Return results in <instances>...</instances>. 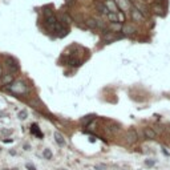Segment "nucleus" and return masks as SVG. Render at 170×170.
<instances>
[{
    "label": "nucleus",
    "mask_w": 170,
    "mask_h": 170,
    "mask_svg": "<svg viewBox=\"0 0 170 170\" xmlns=\"http://www.w3.org/2000/svg\"><path fill=\"white\" fill-rule=\"evenodd\" d=\"M108 16H109L110 20H113V23H118V17H117V15H114V13H108Z\"/></svg>",
    "instance_id": "aec40b11"
},
{
    "label": "nucleus",
    "mask_w": 170,
    "mask_h": 170,
    "mask_svg": "<svg viewBox=\"0 0 170 170\" xmlns=\"http://www.w3.org/2000/svg\"><path fill=\"white\" fill-rule=\"evenodd\" d=\"M25 168L28 169V170H37L35 168V165H33V163H31V162H28V163H25Z\"/></svg>",
    "instance_id": "5701e85b"
},
{
    "label": "nucleus",
    "mask_w": 170,
    "mask_h": 170,
    "mask_svg": "<svg viewBox=\"0 0 170 170\" xmlns=\"http://www.w3.org/2000/svg\"><path fill=\"white\" fill-rule=\"evenodd\" d=\"M1 76H3V70H1V67H0V79H1Z\"/></svg>",
    "instance_id": "c85d7f7f"
},
{
    "label": "nucleus",
    "mask_w": 170,
    "mask_h": 170,
    "mask_svg": "<svg viewBox=\"0 0 170 170\" xmlns=\"http://www.w3.org/2000/svg\"><path fill=\"white\" fill-rule=\"evenodd\" d=\"M96 169H98V170H104V169H106V166H105V165H97V166H96Z\"/></svg>",
    "instance_id": "a878e982"
},
{
    "label": "nucleus",
    "mask_w": 170,
    "mask_h": 170,
    "mask_svg": "<svg viewBox=\"0 0 170 170\" xmlns=\"http://www.w3.org/2000/svg\"><path fill=\"white\" fill-rule=\"evenodd\" d=\"M58 21H61V23H63V25H67V24H69V23H70V17L68 16L67 13H61ZM61 23H60V24H61Z\"/></svg>",
    "instance_id": "9b49d317"
},
{
    "label": "nucleus",
    "mask_w": 170,
    "mask_h": 170,
    "mask_svg": "<svg viewBox=\"0 0 170 170\" xmlns=\"http://www.w3.org/2000/svg\"><path fill=\"white\" fill-rule=\"evenodd\" d=\"M156 162H157L156 160H145V165H146L148 168H151V166H154V165H156Z\"/></svg>",
    "instance_id": "a211bd4d"
},
{
    "label": "nucleus",
    "mask_w": 170,
    "mask_h": 170,
    "mask_svg": "<svg viewBox=\"0 0 170 170\" xmlns=\"http://www.w3.org/2000/svg\"><path fill=\"white\" fill-rule=\"evenodd\" d=\"M24 149H25V150H29V145H24Z\"/></svg>",
    "instance_id": "cd10ccee"
},
{
    "label": "nucleus",
    "mask_w": 170,
    "mask_h": 170,
    "mask_svg": "<svg viewBox=\"0 0 170 170\" xmlns=\"http://www.w3.org/2000/svg\"><path fill=\"white\" fill-rule=\"evenodd\" d=\"M96 8H97V11L100 12V13H103V15H108V13H109V10H108V7L104 4V3L97 1V3H96Z\"/></svg>",
    "instance_id": "39448f33"
},
{
    "label": "nucleus",
    "mask_w": 170,
    "mask_h": 170,
    "mask_svg": "<svg viewBox=\"0 0 170 170\" xmlns=\"http://www.w3.org/2000/svg\"><path fill=\"white\" fill-rule=\"evenodd\" d=\"M154 1H156L157 4H158V5H165L166 0H154Z\"/></svg>",
    "instance_id": "393cba45"
},
{
    "label": "nucleus",
    "mask_w": 170,
    "mask_h": 170,
    "mask_svg": "<svg viewBox=\"0 0 170 170\" xmlns=\"http://www.w3.org/2000/svg\"><path fill=\"white\" fill-rule=\"evenodd\" d=\"M31 132H32V134H35V136H39V138H43V133L40 132L39 126L36 125V124H33V125L31 126Z\"/></svg>",
    "instance_id": "9d476101"
},
{
    "label": "nucleus",
    "mask_w": 170,
    "mask_h": 170,
    "mask_svg": "<svg viewBox=\"0 0 170 170\" xmlns=\"http://www.w3.org/2000/svg\"><path fill=\"white\" fill-rule=\"evenodd\" d=\"M116 3H117V5H118V7L122 8V10H129V8H132L129 0H116Z\"/></svg>",
    "instance_id": "1a4fd4ad"
},
{
    "label": "nucleus",
    "mask_w": 170,
    "mask_h": 170,
    "mask_svg": "<svg viewBox=\"0 0 170 170\" xmlns=\"http://www.w3.org/2000/svg\"><path fill=\"white\" fill-rule=\"evenodd\" d=\"M58 170H65V169H58Z\"/></svg>",
    "instance_id": "473e14b6"
},
{
    "label": "nucleus",
    "mask_w": 170,
    "mask_h": 170,
    "mask_svg": "<svg viewBox=\"0 0 170 170\" xmlns=\"http://www.w3.org/2000/svg\"><path fill=\"white\" fill-rule=\"evenodd\" d=\"M162 153H163V154H165V156H170V154L168 153V150H166V149H165V148H162Z\"/></svg>",
    "instance_id": "bb28decb"
},
{
    "label": "nucleus",
    "mask_w": 170,
    "mask_h": 170,
    "mask_svg": "<svg viewBox=\"0 0 170 170\" xmlns=\"http://www.w3.org/2000/svg\"><path fill=\"white\" fill-rule=\"evenodd\" d=\"M154 10H156L157 13H160V15H163V10H162V5H158V4H156L154 5Z\"/></svg>",
    "instance_id": "412c9836"
},
{
    "label": "nucleus",
    "mask_w": 170,
    "mask_h": 170,
    "mask_svg": "<svg viewBox=\"0 0 170 170\" xmlns=\"http://www.w3.org/2000/svg\"><path fill=\"white\" fill-rule=\"evenodd\" d=\"M130 13H132V17H133V19H134L136 21H138V23H141V21L144 20V15H142L136 7H132V8H130Z\"/></svg>",
    "instance_id": "20e7f679"
},
{
    "label": "nucleus",
    "mask_w": 170,
    "mask_h": 170,
    "mask_svg": "<svg viewBox=\"0 0 170 170\" xmlns=\"http://www.w3.org/2000/svg\"><path fill=\"white\" fill-rule=\"evenodd\" d=\"M122 31H124L125 33H133L136 29L133 28V25H124V27H122Z\"/></svg>",
    "instance_id": "dca6fc26"
},
{
    "label": "nucleus",
    "mask_w": 170,
    "mask_h": 170,
    "mask_svg": "<svg viewBox=\"0 0 170 170\" xmlns=\"http://www.w3.org/2000/svg\"><path fill=\"white\" fill-rule=\"evenodd\" d=\"M5 64H7V67L10 68L11 72H16L17 69H19V65H17V60L11 56H7L5 57Z\"/></svg>",
    "instance_id": "f03ea898"
},
{
    "label": "nucleus",
    "mask_w": 170,
    "mask_h": 170,
    "mask_svg": "<svg viewBox=\"0 0 170 170\" xmlns=\"http://www.w3.org/2000/svg\"><path fill=\"white\" fill-rule=\"evenodd\" d=\"M12 82H13V77H12V75H7L3 77V84L4 85H11Z\"/></svg>",
    "instance_id": "4468645a"
},
{
    "label": "nucleus",
    "mask_w": 170,
    "mask_h": 170,
    "mask_svg": "<svg viewBox=\"0 0 170 170\" xmlns=\"http://www.w3.org/2000/svg\"><path fill=\"white\" fill-rule=\"evenodd\" d=\"M0 134L1 136H10V134H12V130L11 129H1V130H0Z\"/></svg>",
    "instance_id": "6ab92c4d"
},
{
    "label": "nucleus",
    "mask_w": 170,
    "mask_h": 170,
    "mask_svg": "<svg viewBox=\"0 0 170 170\" xmlns=\"http://www.w3.org/2000/svg\"><path fill=\"white\" fill-rule=\"evenodd\" d=\"M3 141H4V142H7V144H8V142H12V140H5V138H4V140H3Z\"/></svg>",
    "instance_id": "c756f323"
},
{
    "label": "nucleus",
    "mask_w": 170,
    "mask_h": 170,
    "mask_svg": "<svg viewBox=\"0 0 170 170\" xmlns=\"http://www.w3.org/2000/svg\"><path fill=\"white\" fill-rule=\"evenodd\" d=\"M43 156H44L45 160H52V157H53V153L51 151V149H44V151H43Z\"/></svg>",
    "instance_id": "2eb2a0df"
},
{
    "label": "nucleus",
    "mask_w": 170,
    "mask_h": 170,
    "mask_svg": "<svg viewBox=\"0 0 170 170\" xmlns=\"http://www.w3.org/2000/svg\"><path fill=\"white\" fill-rule=\"evenodd\" d=\"M137 140H138L137 132H136L134 129H129V130L126 132V141H128L129 144H134V142H137Z\"/></svg>",
    "instance_id": "7ed1b4c3"
},
{
    "label": "nucleus",
    "mask_w": 170,
    "mask_h": 170,
    "mask_svg": "<svg viewBox=\"0 0 170 170\" xmlns=\"http://www.w3.org/2000/svg\"><path fill=\"white\" fill-rule=\"evenodd\" d=\"M55 141L57 142L58 146H64V145H65V140H64L63 134H61V133H58V132L55 133Z\"/></svg>",
    "instance_id": "0eeeda50"
},
{
    "label": "nucleus",
    "mask_w": 170,
    "mask_h": 170,
    "mask_svg": "<svg viewBox=\"0 0 170 170\" xmlns=\"http://www.w3.org/2000/svg\"><path fill=\"white\" fill-rule=\"evenodd\" d=\"M12 170H19V169H12Z\"/></svg>",
    "instance_id": "2f4dec72"
},
{
    "label": "nucleus",
    "mask_w": 170,
    "mask_h": 170,
    "mask_svg": "<svg viewBox=\"0 0 170 170\" xmlns=\"http://www.w3.org/2000/svg\"><path fill=\"white\" fill-rule=\"evenodd\" d=\"M3 170H10V169H3Z\"/></svg>",
    "instance_id": "7c9ffc66"
},
{
    "label": "nucleus",
    "mask_w": 170,
    "mask_h": 170,
    "mask_svg": "<svg viewBox=\"0 0 170 170\" xmlns=\"http://www.w3.org/2000/svg\"><path fill=\"white\" fill-rule=\"evenodd\" d=\"M4 89L10 91L11 93H13V94H25L27 91H28L27 85L24 84L23 81H13L11 85H5Z\"/></svg>",
    "instance_id": "f257e3e1"
},
{
    "label": "nucleus",
    "mask_w": 170,
    "mask_h": 170,
    "mask_svg": "<svg viewBox=\"0 0 170 170\" xmlns=\"http://www.w3.org/2000/svg\"><path fill=\"white\" fill-rule=\"evenodd\" d=\"M144 134H145V137L149 138V140H154V138H156V132H154L151 128H145Z\"/></svg>",
    "instance_id": "6e6552de"
},
{
    "label": "nucleus",
    "mask_w": 170,
    "mask_h": 170,
    "mask_svg": "<svg viewBox=\"0 0 170 170\" xmlns=\"http://www.w3.org/2000/svg\"><path fill=\"white\" fill-rule=\"evenodd\" d=\"M68 32H69V29L67 28V25H63V24H60V27H58V29H57L58 37H64V36H67Z\"/></svg>",
    "instance_id": "423d86ee"
},
{
    "label": "nucleus",
    "mask_w": 170,
    "mask_h": 170,
    "mask_svg": "<svg viewBox=\"0 0 170 170\" xmlns=\"http://www.w3.org/2000/svg\"><path fill=\"white\" fill-rule=\"evenodd\" d=\"M93 120H94V116H85L84 118H81V121H80V122H81L82 125L88 126L89 124H91L92 121H93Z\"/></svg>",
    "instance_id": "f8f14e48"
},
{
    "label": "nucleus",
    "mask_w": 170,
    "mask_h": 170,
    "mask_svg": "<svg viewBox=\"0 0 170 170\" xmlns=\"http://www.w3.org/2000/svg\"><path fill=\"white\" fill-rule=\"evenodd\" d=\"M19 118L20 120H25L27 118V112L25 110H20L19 112Z\"/></svg>",
    "instance_id": "4be33fe9"
},
{
    "label": "nucleus",
    "mask_w": 170,
    "mask_h": 170,
    "mask_svg": "<svg viewBox=\"0 0 170 170\" xmlns=\"http://www.w3.org/2000/svg\"><path fill=\"white\" fill-rule=\"evenodd\" d=\"M86 25H88L89 28L94 29V28H97V27H98V23H97V20H96V19H88V20H86Z\"/></svg>",
    "instance_id": "ddd939ff"
},
{
    "label": "nucleus",
    "mask_w": 170,
    "mask_h": 170,
    "mask_svg": "<svg viewBox=\"0 0 170 170\" xmlns=\"http://www.w3.org/2000/svg\"><path fill=\"white\" fill-rule=\"evenodd\" d=\"M112 28H114V29H117V31H118V29H122V27L118 23H114L113 25H112Z\"/></svg>",
    "instance_id": "b1692460"
},
{
    "label": "nucleus",
    "mask_w": 170,
    "mask_h": 170,
    "mask_svg": "<svg viewBox=\"0 0 170 170\" xmlns=\"http://www.w3.org/2000/svg\"><path fill=\"white\" fill-rule=\"evenodd\" d=\"M68 64H69L70 67H79L81 63H80V60H77V58H72V60H69Z\"/></svg>",
    "instance_id": "f3484780"
}]
</instances>
